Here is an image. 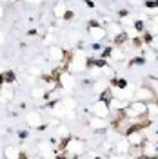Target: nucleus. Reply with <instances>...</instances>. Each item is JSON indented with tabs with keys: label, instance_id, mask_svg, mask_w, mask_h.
<instances>
[{
	"label": "nucleus",
	"instance_id": "20e7f679",
	"mask_svg": "<svg viewBox=\"0 0 158 159\" xmlns=\"http://www.w3.org/2000/svg\"><path fill=\"white\" fill-rule=\"evenodd\" d=\"M142 40H144V43H146V45H151V43H153V40H155V34H153L151 31L144 29V31H142Z\"/></svg>",
	"mask_w": 158,
	"mask_h": 159
},
{
	"label": "nucleus",
	"instance_id": "2eb2a0df",
	"mask_svg": "<svg viewBox=\"0 0 158 159\" xmlns=\"http://www.w3.org/2000/svg\"><path fill=\"white\" fill-rule=\"evenodd\" d=\"M86 6H87V7H95V2H93V0H86Z\"/></svg>",
	"mask_w": 158,
	"mask_h": 159
},
{
	"label": "nucleus",
	"instance_id": "f8f14e48",
	"mask_svg": "<svg viewBox=\"0 0 158 159\" xmlns=\"http://www.w3.org/2000/svg\"><path fill=\"white\" fill-rule=\"evenodd\" d=\"M18 138H20V139L29 138V132H27V130H20V132H18Z\"/></svg>",
	"mask_w": 158,
	"mask_h": 159
},
{
	"label": "nucleus",
	"instance_id": "a211bd4d",
	"mask_svg": "<svg viewBox=\"0 0 158 159\" xmlns=\"http://www.w3.org/2000/svg\"><path fill=\"white\" fill-rule=\"evenodd\" d=\"M153 101H155V105L158 107V96H155V98H153Z\"/></svg>",
	"mask_w": 158,
	"mask_h": 159
},
{
	"label": "nucleus",
	"instance_id": "423d86ee",
	"mask_svg": "<svg viewBox=\"0 0 158 159\" xmlns=\"http://www.w3.org/2000/svg\"><path fill=\"white\" fill-rule=\"evenodd\" d=\"M4 80H6L7 83H13V81L17 80V76H15V70H6V72H4Z\"/></svg>",
	"mask_w": 158,
	"mask_h": 159
},
{
	"label": "nucleus",
	"instance_id": "4468645a",
	"mask_svg": "<svg viewBox=\"0 0 158 159\" xmlns=\"http://www.w3.org/2000/svg\"><path fill=\"white\" fill-rule=\"evenodd\" d=\"M91 47H93V51H100L102 47H104V45H100V42H95V43H93Z\"/></svg>",
	"mask_w": 158,
	"mask_h": 159
},
{
	"label": "nucleus",
	"instance_id": "7ed1b4c3",
	"mask_svg": "<svg viewBox=\"0 0 158 159\" xmlns=\"http://www.w3.org/2000/svg\"><path fill=\"white\" fill-rule=\"evenodd\" d=\"M111 87H116V89H127V80H124V78H116V76H113L111 78Z\"/></svg>",
	"mask_w": 158,
	"mask_h": 159
},
{
	"label": "nucleus",
	"instance_id": "ddd939ff",
	"mask_svg": "<svg viewBox=\"0 0 158 159\" xmlns=\"http://www.w3.org/2000/svg\"><path fill=\"white\" fill-rule=\"evenodd\" d=\"M73 16H75V15H73V11H66V15H64V20H71Z\"/></svg>",
	"mask_w": 158,
	"mask_h": 159
},
{
	"label": "nucleus",
	"instance_id": "0eeeda50",
	"mask_svg": "<svg viewBox=\"0 0 158 159\" xmlns=\"http://www.w3.org/2000/svg\"><path fill=\"white\" fill-rule=\"evenodd\" d=\"M111 54H113V47L107 45V47H104V49H102V54H100V56H102V58H106V60H109V58H111Z\"/></svg>",
	"mask_w": 158,
	"mask_h": 159
},
{
	"label": "nucleus",
	"instance_id": "6e6552de",
	"mask_svg": "<svg viewBox=\"0 0 158 159\" xmlns=\"http://www.w3.org/2000/svg\"><path fill=\"white\" fill-rule=\"evenodd\" d=\"M131 43H133V47H144L146 43H144V40H142V36H136V38L131 40Z\"/></svg>",
	"mask_w": 158,
	"mask_h": 159
},
{
	"label": "nucleus",
	"instance_id": "39448f33",
	"mask_svg": "<svg viewBox=\"0 0 158 159\" xmlns=\"http://www.w3.org/2000/svg\"><path fill=\"white\" fill-rule=\"evenodd\" d=\"M146 61H147V60H146V56H135V58H131L129 60V67H135V65H146Z\"/></svg>",
	"mask_w": 158,
	"mask_h": 159
},
{
	"label": "nucleus",
	"instance_id": "dca6fc26",
	"mask_svg": "<svg viewBox=\"0 0 158 159\" xmlns=\"http://www.w3.org/2000/svg\"><path fill=\"white\" fill-rule=\"evenodd\" d=\"M27 34H29V36H35V34H37V29H29L27 31Z\"/></svg>",
	"mask_w": 158,
	"mask_h": 159
},
{
	"label": "nucleus",
	"instance_id": "f3484780",
	"mask_svg": "<svg viewBox=\"0 0 158 159\" xmlns=\"http://www.w3.org/2000/svg\"><path fill=\"white\" fill-rule=\"evenodd\" d=\"M4 83H6V80H4V74H0V87H2Z\"/></svg>",
	"mask_w": 158,
	"mask_h": 159
},
{
	"label": "nucleus",
	"instance_id": "9b49d317",
	"mask_svg": "<svg viewBox=\"0 0 158 159\" xmlns=\"http://www.w3.org/2000/svg\"><path fill=\"white\" fill-rule=\"evenodd\" d=\"M118 16H120V18H126V16H129V9H120L118 11Z\"/></svg>",
	"mask_w": 158,
	"mask_h": 159
},
{
	"label": "nucleus",
	"instance_id": "9d476101",
	"mask_svg": "<svg viewBox=\"0 0 158 159\" xmlns=\"http://www.w3.org/2000/svg\"><path fill=\"white\" fill-rule=\"evenodd\" d=\"M87 27H89V29H95V27H102V24H100L98 20H89Z\"/></svg>",
	"mask_w": 158,
	"mask_h": 159
},
{
	"label": "nucleus",
	"instance_id": "f257e3e1",
	"mask_svg": "<svg viewBox=\"0 0 158 159\" xmlns=\"http://www.w3.org/2000/svg\"><path fill=\"white\" fill-rule=\"evenodd\" d=\"M113 99H115V94H113V87H109L106 89L102 94H100V101L106 105V107H111V103H113Z\"/></svg>",
	"mask_w": 158,
	"mask_h": 159
},
{
	"label": "nucleus",
	"instance_id": "f03ea898",
	"mask_svg": "<svg viewBox=\"0 0 158 159\" xmlns=\"http://www.w3.org/2000/svg\"><path fill=\"white\" fill-rule=\"evenodd\" d=\"M129 42V34L126 31H118L116 36H115V45H126Z\"/></svg>",
	"mask_w": 158,
	"mask_h": 159
},
{
	"label": "nucleus",
	"instance_id": "1a4fd4ad",
	"mask_svg": "<svg viewBox=\"0 0 158 159\" xmlns=\"http://www.w3.org/2000/svg\"><path fill=\"white\" fill-rule=\"evenodd\" d=\"M135 29L138 31V33H142V31L146 29V22H144V20H136V22H135Z\"/></svg>",
	"mask_w": 158,
	"mask_h": 159
}]
</instances>
